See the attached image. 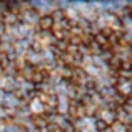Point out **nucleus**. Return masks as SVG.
<instances>
[{
  "label": "nucleus",
  "instance_id": "nucleus-1",
  "mask_svg": "<svg viewBox=\"0 0 132 132\" xmlns=\"http://www.w3.org/2000/svg\"><path fill=\"white\" fill-rule=\"evenodd\" d=\"M67 114L69 117L72 119V122H75V120H80L85 117V110H84V105H82L80 100H69L67 104Z\"/></svg>",
  "mask_w": 132,
  "mask_h": 132
},
{
  "label": "nucleus",
  "instance_id": "nucleus-2",
  "mask_svg": "<svg viewBox=\"0 0 132 132\" xmlns=\"http://www.w3.org/2000/svg\"><path fill=\"white\" fill-rule=\"evenodd\" d=\"M37 25H39V30L40 32H50L52 25H54V20H52V17L48 15V13H45V15H40L39 20H37Z\"/></svg>",
  "mask_w": 132,
  "mask_h": 132
},
{
  "label": "nucleus",
  "instance_id": "nucleus-3",
  "mask_svg": "<svg viewBox=\"0 0 132 132\" xmlns=\"http://www.w3.org/2000/svg\"><path fill=\"white\" fill-rule=\"evenodd\" d=\"M109 132H130V129L127 126H124V124H120V122H112L109 126Z\"/></svg>",
  "mask_w": 132,
  "mask_h": 132
},
{
  "label": "nucleus",
  "instance_id": "nucleus-4",
  "mask_svg": "<svg viewBox=\"0 0 132 132\" xmlns=\"http://www.w3.org/2000/svg\"><path fill=\"white\" fill-rule=\"evenodd\" d=\"M85 48H87V54H89V55H99V54H102V50H100V48L97 47L94 42H90Z\"/></svg>",
  "mask_w": 132,
  "mask_h": 132
},
{
  "label": "nucleus",
  "instance_id": "nucleus-5",
  "mask_svg": "<svg viewBox=\"0 0 132 132\" xmlns=\"http://www.w3.org/2000/svg\"><path fill=\"white\" fill-rule=\"evenodd\" d=\"M107 129H109V126H107L104 120H99V119L95 120V130L97 132H105Z\"/></svg>",
  "mask_w": 132,
  "mask_h": 132
}]
</instances>
